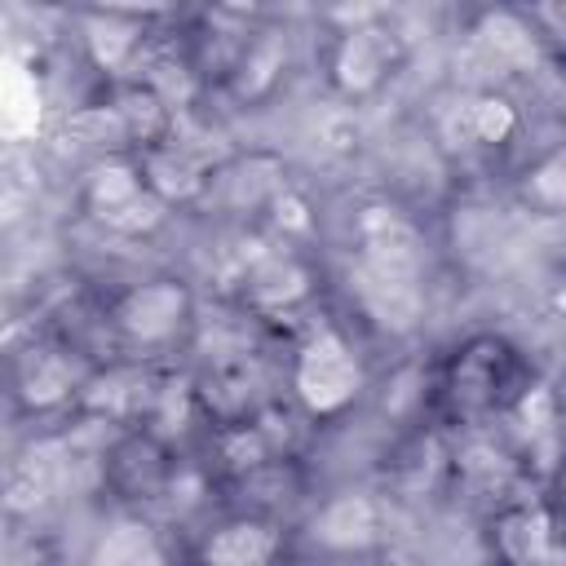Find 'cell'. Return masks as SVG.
I'll return each instance as SVG.
<instances>
[{"mask_svg": "<svg viewBox=\"0 0 566 566\" xmlns=\"http://www.w3.org/2000/svg\"><path fill=\"white\" fill-rule=\"evenodd\" d=\"M292 389L310 416H336L345 411L363 389V363L349 349V340L332 327L314 332L292 363Z\"/></svg>", "mask_w": 566, "mask_h": 566, "instance_id": "1", "label": "cell"}, {"mask_svg": "<svg viewBox=\"0 0 566 566\" xmlns=\"http://www.w3.org/2000/svg\"><path fill=\"white\" fill-rule=\"evenodd\" d=\"M358 261L385 274H420L424 265V239L416 221H407L394 203H367L354 217Z\"/></svg>", "mask_w": 566, "mask_h": 566, "instance_id": "2", "label": "cell"}, {"mask_svg": "<svg viewBox=\"0 0 566 566\" xmlns=\"http://www.w3.org/2000/svg\"><path fill=\"white\" fill-rule=\"evenodd\" d=\"M186 318H190V292L181 279H150V283L128 287L115 301V327L142 345H159L177 336Z\"/></svg>", "mask_w": 566, "mask_h": 566, "instance_id": "3", "label": "cell"}, {"mask_svg": "<svg viewBox=\"0 0 566 566\" xmlns=\"http://www.w3.org/2000/svg\"><path fill=\"white\" fill-rule=\"evenodd\" d=\"M349 292L363 305V314L385 332H411L424 314V287L420 274H385L363 261L349 270Z\"/></svg>", "mask_w": 566, "mask_h": 566, "instance_id": "4", "label": "cell"}, {"mask_svg": "<svg viewBox=\"0 0 566 566\" xmlns=\"http://www.w3.org/2000/svg\"><path fill=\"white\" fill-rule=\"evenodd\" d=\"M394 62H398V40H394V31L371 27V22L349 27V31L336 40V53H332V84H336L345 97H363V93H371V88L389 75Z\"/></svg>", "mask_w": 566, "mask_h": 566, "instance_id": "5", "label": "cell"}, {"mask_svg": "<svg viewBox=\"0 0 566 566\" xmlns=\"http://www.w3.org/2000/svg\"><path fill=\"white\" fill-rule=\"evenodd\" d=\"M504 566H557V526L544 504H509L491 522Z\"/></svg>", "mask_w": 566, "mask_h": 566, "instance_id": "6", "label": "cell"}, {"mask_svg": "<svg viewBox=\"0 0 566 566\" xmlns=\"http://www.w3.org/2000/svg\"><path fill=\"white\" fill-rule=\"evenodd\" d=\"M310 531L332 553H363V548H371L380 539L385 513H380V504L367 491H345V495H332L314 513V526Z\"/></svg>", "mask_w": 566, "mask_h": 566, "instance_id": "7", "label": "cell"}, {"mask_svg": "<svg viewBox=\"0 0 566 566\" xmlns=\"http://www.w3.org/2000/svg\"><path fill=\"white\" fill-rule=\"evenodd\" d=\"M504 371H509V349L500 340H473L455 354L447 389H451L460 411H486L500 398Z\"/></svg>", "mask_w": 566, "mask_h": 566, "instance_id": "8", "label": "cell"}, {"mask_svg": "<svg viewBox=\"0 0 566 566\" xmlns=\"http://www.w3.org/2000/svg\"><path fill=\"white\" fill-rule=\"evenodd\" d=\"M142 181L146 190H155L168 208L172 203H195L208 190V172L203 159L195 150H186L181 142H159L142 155Z\"/></svg>", "mask_w": 566, "mask_h": 566, "instance_id": "9", "label": "cell"}, {"mask_svg": "<svg viewBox=\"0 0 566 566\" xmlns=\"http://www.w3.org/2000/svg\"><path fill=\"white\" fill-rule=\"evenodd\" d=\"M283 539L261 517H230L203 539V566H270Z\"/></svg>", "mask_w": 566, "mask_h": 566, "instance_id": "10", "label": "cell"}, {"mask_svg": "<svg viewBox=\"0 0 566 566\" xmlns=\"http://www.w3.org/2000/svg\"><path fill=\"white\" fill-rule=\"evenodd\" d=\"M310 292V270L287 252H265L248 270V301L256 310H287Z\"/></svg>", "mask_w": 566, "mask_h": 566, "instance_id": "11", "label": "cell"}, {"mask_svg": "<svg viewBox=\"0 0 566 566\" xmlns=\"http://www.w3.org/2000/svg\"><path fill=\"white\" fill-rule=\"evenodd\" d=\"M473 35H478V44H482L495 62H509V66H526V62H535V53H539V31H535L531 18L517 13V9H486V13L478 18Z\"/></svg>", "mask_w": 566, "mask_h": 566, "instance_id": "12", "label": "cell"}, {"mask_svg": "<svg viewBox=\"0 0 566 566\" xmlns=\"http://www.w3.org/2000/svg\"><path fill=\"white\" fill-rule=\"evenodd\" d=\"M93 566H168V557H164L159 535H155L146 522L124 517V522H115V526L97 539Z\"/></svg>", "mask_w": 566, "mask_h": 566, "instance_id": "13", "label": "cell"}, {"mask_svg": "<svg viewBox=\"0 0 566 566\" xmlns=\"http://www.w3.org/2000/svg\"><path fill=\"white\" fill-rule=\"evenodd\" d=\"M115 115H119V124H124V137L128 142H142L146 150L150 146H159V142H168V128H172V111L146 88V84H133V88H124L119 97H115V106H111Z\"/></svg>", "mask_w": 566, "mask_h": 566, "instance_id": "14", "label": "cell"}, {"mask_svg": "<svg viewBox=\"0 0 566 566\" xmlns=\"http://www.w3.org/2000/svg\"><path fill=\"white\" fill-rule=\"evenodd\" d=\"M84 44H88V53H93L97 66L119 71V66L137 53L142 27H137L128 13H88V18H84Z\"/></svg>", "mask_w": 566, "mask_h": 566, "instance_id": "15", "label": "cell"}, {"mask_svg": "<svg viewBox=\"0 0 566 566\" xmlns=\"http://www.w3.org/2000/svg\"><path fill=\"white\" fill-rule=\"evenodd\" d=\"M137 190H146L142 164H128V159H102V164H93L88 177H84V203H88L93 217L119 208V203L133 199Z\"/></svg>", "mask_w": 566, "mask_h": 566, "instance_id": "16", "label": "cell"}, {"mask_svg": "<svg viewBox=\"0 0 566 566\" xmlns=\"http://www.w3.org/2000/svg\"><path fill=\"white\" fill-rule=\"evenodd\" d=\"M18 389H22V402L27 407H57L62 398L75 394V367L62 354H35L22 367Z\"/></svg>", "mask_w": 566, "mask_h": 566, "instance_id": "17", "label": "cell"}, {"mask_svg": "<svg viewBox=\"0 0 566 566\" xmlns=\"http://www.w3.org/2000/svg\"><path fill=\"white\" fill-rule=\"evenodd\" d=\"M464 133L482 146H500L517 133V106L504 93H478L464 106Z\"/></svg>", "mask_w": 566, "mask_h": 566, "instance_id": "18", "label": "cell"}, {"mask_svg": "<svg viewBox=\"0 0 566 566\" xmlns=\"http://www.w3.org/2000/svg\"><path fill=\"white\" fill-rule=\"evenodd\" d=\"M522 190H526V199H531L535 208L562 212V208H566V146L548 150V155L526 172Z\"/></svg>", "mask_w": 566, "mask_h": 566, "instance_id": "19", "label": "cell"}, {"mask_svg": "<svg viewBox=\"0 0 566 566\" xmlns=\"http://www.w3.org/2000/svg\"><path fill=\"white\" fill-rule=\"evenodd\" d=\"M164 217H168V203H164L155 190H137L133 199H124L119 208L102 212L97 221H102L106 230H115V234H150Z\"/></svg>", "mask_w": 566, "mask_h": 566, "instance_id": "20", "label": "cell"}, {"mask_svg": "<svg viewBox=\"0 0 566 566\" xmlns=\"http://www.w3.org/2000/svg\"><path fill=\"white\" fill-rule=\"evenodd\" d=\"M221 460L230 469H261L270 460V438L256 424H234L221 433Z\"/></svg>", "mask_w": 566, "mask_h": 566, "instance_id": "21", "label": "cell"}, {"mask_svg": "<svg viewBox=\"0 0 566 566\" xmlns=\"http://www.w3.org/2000/svg\"><path fill=\"white\" fill-rule=\"evenodd\" d=\"M517 420H522L531 433L553 429V420H557V398L548 394V385H535V389H526V394L517 398Z\"/></svg>", "mask_w": 566, "mask_h": 566, "instance_id": "22", "label": "cell"}, {"mask_svg": "<svg viewBox=\"0 0 566 566\" xmlns=\"http://www.w3.org/2000/svg\"><path fill=\"white\" fill-rule=\"evenodd\" d=\"M31 115V124H40V88L31 80H13L9 84V106H4V128L18 137V115Z\"/></svg>", "mask_w": 566, "mask_h": 566, "instance_id": "23", "label": "cell"}, {"mask_svg": "<svg viewBox=\"0 0 566 566\" xmlns=\"http://www.w3.org/2000/svg\"><path fill=\"white\" fill-rule=\"evenodd\" d=\"M531 27L539 35H548L553 44H566V0H548V4H531Z\"/></svg>", "mask_w": 566, "mask_h": 566, "instance_id": "24", "label": "cell"}, {"mask_svg": "<svg viewBox=\"0 0 566 566\" xmlns=\"http://www.w3.org/2000/svg\"><path fill=\"white\" fill-rule=\"evenodd\" d=\"M270 208H274V221L283 226V234L287 230H310V208H305V199L301 195H292V190H279L274 199H270Z\"/></svg>", "mask_w": 566, "mask_h": 566, "instance_id": "25", "label": "cell"}, {"mask_svg": "<svg viewBox=\"0 0 566 566\" xmlns=\"http://www.w3.org/2000/svg\"><path fill=\"white\" fill-rule=\"evenodd\" d=\"M548 305H553V310H557V314L566 318V274H562V279L553 283V292H548Z\"/></svg>", "mask_w": 566, "mask_h": 566, "instance_id": "26", "label": "cell"}, {"mask_svg": "<svg viewBox=\"0 0 566 566\" xmlns=\"http://www.w3.org/2000/svg\"><path fill=\"white\" fill-rule=\"evenodd\" d=\"M557 495L566 500V464H562V473H557Z\"/></svg>", "mask_w": 566, "mask_h": 566, "instance_id": "27", "label": "cell"}]
</instances>
